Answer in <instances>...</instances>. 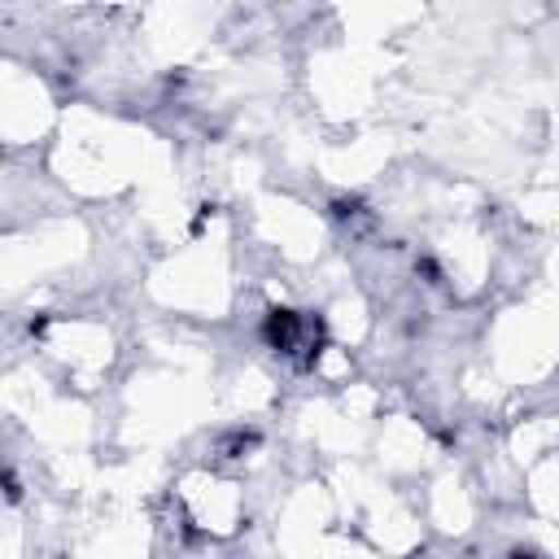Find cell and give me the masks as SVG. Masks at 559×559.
I'll use <instances>...</instances> for the list:
<instances>
[{
    "label": "cell",
    "instance_id": "obj_1",
    "mask_svg": "<svg viewBox=\"0 0 559 559\" xmlns=\"http://www.w3.org/2000/svg\"><path fill=\"white\" fill-rule=\"evenodd\" d=\"M262 336H266V345L275 354L297 358L301 367H314L319 354H323V319L301 314V310H288V306H271L266 310Z\"/></svg>",
    "mask_w": 559,
    "mask_h": 559
},
{
    "label": "cell",
    "instance_id": "obj_2",
    "mask_svg": "<svg viewBox=\"0 0 559 559\" xmlns=\"http://www.w3.org/2000/svg\"><path fill=\"white\" fill-rule=\"evenodd\" d=\"M511 559H542L537 550H511Z\"/></svg>",
    "mask_w": 559,
    "mask_h": 559
}]
</instances>
